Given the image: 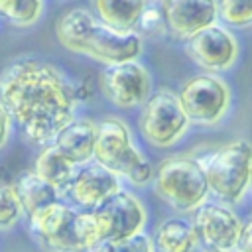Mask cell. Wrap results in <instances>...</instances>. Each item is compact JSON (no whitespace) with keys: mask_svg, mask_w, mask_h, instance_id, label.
I'll return each instance as SVG.
<instances>
[{"mask_svg":"<svg viewBox=\"0 0 252 252\" xmlns=\"http://www.w3.org/2000/svg\"><path fill=\"white\" fill-rule=\"evenodd\" d=\"M0 104L30 142H53L75 118V87L51 63L18 59L0 75Z\"/></svg>","mask_w":252,"mask_h":252,"instance_id":"1","label":"cell"},{"mask_svg":"<svg viewBox=\"0 0 252 252\" xmlns=\"http://www.w3.org/2000/svg\"><path fill=\"white\" fill-rule=\"evenodd\" d=\"M55 35L65 49L104 63V67L136 61L144 51V41L138 32L116 30L85 8L65 12L55 24Z\"/></svg>","mask_w":252,"mask_h":252,"instance_id":"2","label":"cell"},{"mask_svg":"<svg viewBox=\"0 0 252 252\" xmlns=\"http://www.w3.org/2000/svg\"><path fill=\"white\" fill-rule=\"evenodd\" d=\"M30 219V230L45 252H91L102 242L93 213L75 211L59 201L35 211Z\"/></svg>","mask_w":252,"mask_h":252,"instance_id":"3","label":"cell"},{"mask_svg":"<svg viewBox=\"0 0 252 252\" xmlns=\"http://www.w3.org/2000/svg\"><path fill=\"white\" fill-rule=\"evenodd\" d=\"M209 191L226 205L240 203L250 191L252 177V144L244 138L230 140L197 158Z\"/></svg>","mask_w":252,"mask_h":252,"instance_id":"4","label":"cell"},{"mask_svg":"<svg viewBox=\"0 0 252 252\" xmlns=\"http://www.w3.org/2000/svg\"><path fill=\"white\" fill-rule=\"evenodd\" d=\"M93 159L136 187L148 185L156 173L152 161L134 144L130 128L116 116L98 122Z\"/></svg>","mask_w":252,"mask_h":252,"instance_id":"5","label":"cell"},{"mask_svg":"<svg viewBox=\"0 0 252 252\" xmlns=\"http://www.w3.org/2000/svg\"><path fill=\"white\" fill-rule=\"evenodd\" d=\"M156 195L177 213H195L209 197V183L197 158H165L152 179Z\"/></svg>","mask_w":252,"mask_h":252,"instance_id":"6","label":"cell"},{"mask_svg":"<svg viewBox=\"0 0 252 252\" xmlns=\"http://www.w3.org/2000/svg\"><path fill=\"white\" fill-rule=\"evenodd\" d=\"M138 126L144 140L154 148H171L187 134L191 122L179 102L177 93L158 89L142 104Z\"/></svg>","mask_w":252,"mask_h":252,"instance_id":"7","label":"cell"},{"mask_svg":"<svg viewBox=\"0 0 252 252\" xmlns=\"http://www.w3.org/2000/svg\"><path fill=\"white\" fill-rule=\"evenodd\" d=\"M179 102L191 124L215 126L230 110L232 93L224 79L217 73H197L189 77L179 93Z\"/></svg>","mask_w":252,"mask_h":252,"instance_id":"8","label":"cell"},{"mask_svg":"<svg viewBox=\"0 0 252 252\" xmlns=\"http://www.w3.org/2000/svg\"><path fill=\"white\" fill-rule=\"evenodd\" d=\"M185 53L205 73H222L236 63L240 45L226 26L213 24L185 39Z\"/></svg>","mask_w":252,"mask_h":252,"instance_id":"9","label":"cell"},{"mask_svg":"<svg viewBox=\"0 0 252 252\" xmlns=\"http://www.w3.org/2000/svg\"><path fill=\"white\" fill-rule=\"evenodd\" d=\"M197 242L205 252L236 250L242 220L226 203H203L193 213Z\"/></svg>","mask_w":252,"mask_h":252,"instance_id":"10","label":"cell"},{"mask_svg":"<svg viewBox=\"0 0 252 252\" xmlns=\"http://www.w3.org/2000/svg\"><path fill=\"white\" fill-rule=\"evenodd\" d=\"M100 91L114 106L136 108L152 94V77L138 59L106 65L100 73Z\"/></svg>","mask_w":252,"mask_h":252,"instance_id":"11","label":"cell"},{"mask_svg":"<svg viewBox=\"0 0 252 252\" xmlns=\"http://www.w3.org/2000/svg\"><path fill=\"white\" fill-rule=\"evenodd\" d=\"M91 213L98 224L102 240H120L134 236L142 232L146 224V209L142 201L124 189L110 195Z\"/></svg>","mask_w":252,"mask_h":252,"instance_id":"12","label":"cell"},{"mask_svg":"<svg viewBox=\"0 0 252 252\" xmlns=\"http://www.w3.org/2000/svg\"><path fill=\"white\" fill-rule=\"evenodd\" d=\"M161 12L167 32L177 39H187L217 24L219 0H163Z\"/></svg>","mask_w":252,"mask_h":252,"instance_id":"13","label":"cell"},{"mask_svg":"<svg viewBox=\"0 0 252 252\" xmlns=\"http://www.w3.org/2000/svg\"><path fill=\"white\" fill-rule=\"evenodd\" d=\"M120 189V177L94 161L75 169V175L67 187V195L75 205L94 209Z\"/></svg>","mask_w":252,"mask_h":252,"instance_id":"14","label":"cell"},{"mask_svg":"<svg viewBox=\"0 0 252 252\" xmlns=\"http://www.w3.org/2000/svg\"><path fill=\"white\" fill-rule=\"evenodd\" d=\"M98 122L91 118H73L67 126H63L53 138V146L75 165H87L94 158V142H96Z\"/></svg>","mask_w":252,"mask_h":252,"instance_id":"15","label":"cell"},{"mask_svg":"<svg viewBox=\"0 0 252 252\" xmlns=\"http://www.w3.org/2000/svg\"><path fill=\"white\" fill-rule=\"evenodd\" d=\"M152 242L156 252H195L199 246L193 222L181 217H169L161 220Z\"/></svg>","mask_w":252,"mask_h":252,"instance_id":"16","label":"cell"},{"mask_svg":"<svg viewBox=\"0 0 252 252\" xmlns=\"http://www.w3.org/2000/svg\"><path fill=\"white\" fill-rule=\"evenodd\" d=\"M148 2L150 0H93V8L96 18L104 24L122 32H132L138 28Z\"/></svg>","mask_w":252,"mask_h":252,"instance_id":"17","label":"cell"},{"mask_svg":"<svg viewBox=\"0 0 252 252\" xmlns=\"http://www.w3.org/2000/svg\"><path fill=\"white\" fill-rule=\"evenodd\" d=\"M75 165L53 146H45L33 163V173L39 175L43 181H47L51 187H55L57 193H67V187L75 175Z\"/></svg>","mask_w":252,"mask_h":252,"instance_id":"18","label":"cell"},{"mask_svg":"<svg viewBox=\"0 0 252 252\" xmlns=\"http://www.w3.org/2000/svg\"><path fill=\"white\" fill-rule=\"evenodd\" d=\"M14 187H16L20 205H22V209H24V213L28 217L33 215L35 211H39L41 207H45L49 203H55L57 197H59V193L55 191V187H51L47 181H43L33 171L22 173L16 179Z\"/></svg>","mask_w":252,"mask_h":252,"instance_id":"19","label":"cell"},{"mask_svg":"<svg viewBox=\"0 0 252 252\" xmlns=\"http://www.w3.org/2000/svg\"><path fill=\"white\" fill-rule=\"evenodd\" d=\"M43 12V0H0V16L14 26H33Z\"/></svg>","mask_w":252,"mask_h":252,"instance_id":"20","label":"cell"},{"mask_svg":"<svg viewBox=\"0 0 252 252\" xmlns=\"http://www.w3.org/2000/svg\"><path fill=\"white\" fill-rule=\"evenodd\" d=\"M22 213L24 209L20 205L14 183L0 175V230L12 228L20 220Z\"/></svg>","mask_w":252,"mask_h":252,"instance_id":"21","label":"cell"},{"mask_svg":"<svg viewBox=\"0 0 252 252\" xmlns=\"http://www.w3.org/2000/svg\"><path fill=\"white\" fill-rule=\"evenodd\" d=\"M219 20L228 28H250L252 0H219Z\"/></svg>","mask_w":252,"mask_h":252,"instance_id":"22","label":"cell"},{"mask_svg":"<svg viewBox=\"0 0 252 252\" xmlns=\"http://www.w3.org/2000/svg\"><path fill=\"white\" fill-rule=\"evenodd\" d=\"M91 252H156L154 242L144 232L120 240H102Z\"/></svg>","mask_w":252,"mask_h":252,"instance_id":"23","label":"cell"},{"mask_svg":"<svg viewBox=\"0 0 252 252\" xmlns=\"http://www.w3.org/2000/svg\"><path fill=\"white\" fill-rule=\"evenodd\" d=\"M138 28H140V32L144 35H163L167 32V26H165V18H163L161 8L148 4L146 10L142 12Z\"/></svg>","mask_w":252,"mask_h":252,"instance_id":"24","label":"cell"},{"mask_svg":"<svg viewBox=\"0 0 252 252\" xmlns=\"http://www.w3.org/2000/svg\"><path fill=\"white\" fill-rule=\"evenodd\" d=\"M236 250L238 252H252V215L242 222L240 236H238V242H236Z\"/></svg>","mask_w":252,"mask_h":252,"instance_id":"25","label":"cell"},{"mask_svg":"<svg viewBox=\"0 0 252 252\" xmlns=\"http://www.w3.org/2000/svg\"><path fill=\"white\" fill-rule=\"evenodd\" d=\"M12 118H10V114L6 112V108L0 104V150L8 144V140H10V134H12Z\"/></svg>","mask_w":252,"mask_h":252,"instance_id":"26","label":"cell"},{"mask_svg":"<svg viewBox=\"0 0 252 252\" xmlns=\"http://www.w3.org/2000/svg\"><path fill=\"white\" fill-rule=\"evenodd\" d=\"M250 191H252V177H250Z\"/></svg>","mask_w":252,"mask_h":252,"instance_id":"27","label":"cell"},{"mask_svg":"<svg viewBox=\"0 0 252 252\" xmlns=\"http://www.w3.org/2000/svg\"><path fill=\"white\" fill-rule=\"evenodd\" d=\"M154 2H163V0H154Z\"/></svg>","mask_w":252,"mask_h":252,"instance_id":"28","label":"cell"},{"mask_svg":"<svg viewBox=\"0 0 252 252\" xmlns=\"http://www.w3.org/2000/svg\"><path fill=\"white\" fill-rule=\"evenodd\" d=\"M230 252H238V250H230Z\"/></svg>","mask_w":252,"mask_h":252,"instance_id":"29","label":"cell"}]
</instances>
